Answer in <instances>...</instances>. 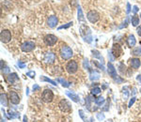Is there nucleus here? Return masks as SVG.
Masks as SVG:
<instances>
[{
    "mask_svg": "<svg viewBox=\"0 0 141 122\" xmlns=\"http://www.w3.org/2000/svg\"><path fill=\"white\" fill-rule=\"evenodd\" d=\"M59 54L63 60H69L72 57L73 55V51L68 45H62V47L59 50Z\"/></svg>",
    "mask_w": 141,
    "mask_h": 122,
    "instance_id": "f257e3e1",
    "label": "nucleus"
},
{
    "mask_svg": "<svg viewBox=\"0 0 141 122\" xmlns=\"http://www.w3.org/2000/svg\"><path fill=\"white\" fill-rule=\"evenodd\" d=\"M65 69L69 74H74L78 71V64L75 60H70L66 64Z\"/></svg>",
    "mask_w": 141,
    "mask_h": 122,
    "instance_id": "f03ea898",
    "label": "nucleus"
},
{
    "mask_svg": "<svg viewBox=\"0 0 141 122\" xmlns=\"http://www.w3.org/2000/svg\"><path fill=\"white\" fill-rule=\"evenodd\" d=\"M58 108L60 109V111L63 113H70L71 112V105L70 104V102L65 99H62L59 103H58Z\"/></svg>",
    "mask_w": 141,
    "mask_h": 122,
    "instance_id": "7ed1b4c3",
    "label": "nucleus"
},
{
    "mask_svg": "<svg viewBox=\"0 0 141 122\" xmlns=\"http://www.w3.org/2000/svg\"><path fill=\"white\" fill-rule=\"evenodd\" d=\"M35 43L33 41H25L21 44V50L24 53H29L35 49Z\"/></svg>",
    "mask_w": 141,
    "mask_h": 122,
    "instance_id": "20e7f679",
    "label": "nucleus"
},
{
    "mask_svg": "<svg viewBox=\"0 0 141 122\" xmlns=\"http://www.w3.org/2000/svg\"><path fill=\"white\" fill-rule=\"evenodd\" d=\"M0 40L3 43H9L11 41V33L8 29H3L0 33Z\"/></svg>",
    "mask_w": 141,
    "mask_h": 122,
    "instance_id": "39448f33",
    "label": "nucleus"
},
{
    "mask_svg": "<svg viewBox=\"0 0 141 122\" xmlns=\"http://www.w3.org/2000/svg\"><path fill=\"white\" fill-rule=\"evenodd\" d=\"M43 41L47 46L52 47V46H54L57 42V36H55L53 34H48V35H46V36L44 37Z\"/></svg>",
    "mask_w": 141,
    "mask_h": 122,
    "instance_id": "423d86ee",
    "label": "nucleus"
},
{
    "mask_svg": "<svg viewBox=\"0 0 141 122\" xmlns=\"http://www.w3.org/2000/svg\"><path fill=\"white\" fill-rule=\"evenodd\" d=\"M41 99L44 102H51L53 101L54 99V93L51 89H45L42 92V95H41Z\"/></svg>",
    "mask_w": 141,
    "mask_h": 122,
    "instance_id": "0eeeda50",
    "label": "nucleus"
},
{
    "mask_svg": "<svg viewBox=\"0 0 141 122\" xmlns=\"http://www.w3.org/2000/svg\"><path fill=\"white\" fill-rule=\"evenodd\" d=\"M111 53L113 54L115 58H119V56L122 54V48L121 46L119 45V43H114L112 46V49H111Z\"/></svg>",
    "mask_w": 141,
    "mask_h": 122,
    "instance_id": "6e6552de",
    "label": "nucleus"
},
{
    "mask_svg": "<svg viewBox=\"0 0 141 122\" xmlns=\"http://www.w3.org/2000/svg\"><path fill=\"white\" fill-rule=\"evenodd\" d=\"M87 17H88V21L91 24L97 23L98 21H99V19H100L99 14H98L95 10H90V11H88V14H87Z\"/></svg>",
    "mask_w": 141,
    "mask_h": 122,
    "instance_id": "1a4fd4ad",
    "label": "nucleus"
},
{
    "mask_svg": "<svg viewBox=\"0 0 141 122\" xmlns=\"http://www.w3.org/2000/svg\"><path fill=\"white\" fill-rule=\"evenodd\" d=\"M56 54L53 52H47L46 54H44V62L47 64H53L56 61Z\"/></svg>",
    "mask_w": 141,
    "mask_h": 122,
    "instance_id": "9d476101",
    "label": "nucleus"
},
{
    "mask_svg": "<svg viewBox=\"0 0 141 122\" xmlns=\"http://www.w3.org/2000/svg\"><path fill=\"white\" fill-rule=\"evenodd\" d=\"M9 101L14 105H18L21 101V99L15 91H9Z\"/></svg>",
    "mask_w": 141,
    "mask_h": 122,
    "instance_id": "9b49d317",
    "label": "nucleus"
},
{
    "mask_svg": "<svg viewBox=\"0 0 141 122\" xmlns=\"http://www.w3.org/2000/svg\"><path fill=\"white\" fill-rule=\"evenodd\" d=\"M107 68H108L107 71H108L109 75H110V76L115 80L117 77L119 76V75L117 74V71H116V69H115V66L110 62V63H108V65H107Z\"/></svg>",
    "mask_w": 141,
    "mask_h": 122,
    "instance_id": "f8f14e48",
    "label": "nucleus"
},
{
    "mask_svg": "<svg viewBox=\"0 0 141 122\" xmlns=\"http://www.w3.org/2000/svg\"><path fill=\"white\" fill-rule=\"evenodd\" d=\"M65 94L69 97V99H70L72 101H73V102H75V103L80 102L79 96L77 95L76 93H74V92H71V91H66V92H65Z\"/></svg>",
    "mask_w": 141,
    "mask_h": 122,
    "instance_id": "ddd939ff",
    "label": "nucleus"
},
{
    "mask_svg": "<svg viewBox=\"0 0 141 122\" xmlns=\"http://www.w3.org/2000/svg\"><path fill=\"white\" fill-rule=\"evenodd\" d=\"M57 23H58V19H57V16H55V15H52V16H50L47 20V24H48L49 27H51V28H54V27L57 26Z\"/></svg>",
    "mask_w": 141,
    "mask_h": 122,
    "instance_id": "4468645a",
    "label": "nucleus"
},
{
    "mask_svg": "<svg viewBox=\"0 0 141 122\" xmlns=\"http://www.w3.org/2000/svg\"><path fill=\"white\" fill-rule=\"evenodd\" d=\"M95 96H93L92 94H90V95H88L86 97V99H85V101H86V107L88 109V111H91V104H92L93 101H95V98H94Z\"/></svg>",
    "mask_w": 141,
    "mask_h": 122,
    "instance_id": "2eb2a0df",
    "label": "nucleus"
},
{
    "mask_svg": "<svg viewBox=\"0 0 141 122\" xmlns=\"http://www.w3.org/2000/svg\"><path fill=\"white\" fill-rule=\"evenodd\" d=\"M7 81L9 84L10 85H13L15 82L19 81V76L17 75V73H9V75L7 76Z\"/></svg>",
    "mask_w": 141,
    "mask_h": 122,
    "instance_id": "dca6fc26",
    "label": "nucleus"
},
{
    "mask_svg": "<svg viewBox=\"0 0 141 122\" xmlns=\"http://www.w3.org/2000/svg\"><path fill=\"white\" fill-rule=\"evenodd\" d=\"M100 76H101V74L96 70H90L89 71V79L92 82L98 81L100 79Z\"/></svg>",
    "mask_w": 141,
    "mask_h": 122,
    "instance_id": "f3484780",
    "label": "nucleus"
},
{
    "mask_svg": "<svg viewBox=\"0 0 141 122\" xmlns=\"http://www.w3.org/2000/svg\"><path fill=\"white\" fill-rule=\"evenodd\" d=\"M130 65H131V67L133 69H135V70H137V69H139L141 65V61L139 60V58H137V57H134V58H131L130 60Z\"/></svg>",
    "mask_w": 141,
    "mask_h": 122,
    "instance_id": "a211bd4d",
    "label": "nucleus"
},
{
    "mask_svg": "<svg viewBox=\"0 0 141 122\" xmlns=\"http://www.w3.org/2000/svg\"><path fill=\"white\" fill-rule=\"evenodd\" d=\"M126 42H127V45L129 47H131V48H134L136 44H137V40H136V37L134 36V35H129L127 38V40H126Z\"/></svg>",
    "mask_w": 141,
    "mask_h": 122,
    "instance_id": "6ab92c4d",
    "label": "nucleus"
},
{
    "mask_svg": "<svg viewBox=\"0 0 141 122\" xmlns=\"http://www.w3.org/2000/svg\"><path fill=\"white\" fill-rule=\"evenodd\" d=\"M0 102H1V105L4 106V107L9 106V99H8V95L7 94L1 93V95H0Z\"/></svg>",
    "mask_w": 141,
    "mask_h": 122,
    "instance_id": "aec40b11",
    "label": "nucleus"
},
{
    "mask_svg": "<svg viewBox=\"0 0 141 122\" xmlns=\"http://www.w3.org/2000/svg\"><path fill=\"white\" fill-rule=\"evenodd\" d=\"M132 55H134L135 57L137 56H141V47L140 46H137V47H134V49L131 52Z\"/></svg>",
    "mask_w": 141,
    "mask_h": 122,
    "instance_id": "412c9836",
    "label": "nucleus"
},
{
    "mask_svg": "<svg viewBox=\"0 0 141 122\" xmlns=\"http://www.w3.org/2000/svg\"><path fill=\"white\" fill-rule=\"evenodd\" d=\"M119 73H120L121 75H124V74H126V72H127V68H126L125 64L122 63V62H120V63L119 64Z\"/></svg>",
    "mask_w": 141,
    "mask_h": 122,
    "instance_id": "4be33fe9",
    "label": "nucleus"
},
{
    "mask_svg": "<svg viewBox=\"0 0 141 122\" xmlns=\"http://www.w3.org/2000/svg\"><path fill=\"white\" fill-rule=\"evenodd\" d=\"M92 55H93V57H94V58L100 59L102 63H104V61H105V60H104V57L101 55V54H100V52H99V51H97V50H92Z\"/></svg>",
    "mask_w": 141,
    "mask_h": 122,
    "instance_id": "5701e85b",
    "label": "nucleus"
},
{
    "mask_svg": "<svg viewBox=\"0 0 141 122\" xmlns=\"http://www.w3.org/2000/svg\"><path fill=\"white\" fill-rule=\"evenodd\" d=\"M95 104L97 105L98 107H101L102 105H104L105 102H106V99L104 98V97H99L97 99H95Z\"/></svg>",
    "mask_w": 141,
    "mask_h": 122,
    "instance_id": "b1692460",
    "label": "nucleus"
},
{
    "mask_svg": "<svg viewBox=\"0 0 141 122\" xmlns=\"http://www.w3.org/2000/svg\"><path fill=\"white\" fill-rule=\"evenodd\" d=\"M40 80L43 82H48L50 84H52L53 86H57V82H55L54 80H52V79H50V78H48V77H46V76H40Z\"/></svg>",
    "mask_w": 141,
    "mask_h": 122,
    "instance_id": "393cba45",
    "label": "nucleus"
},
{
    "mask_svg": "<svg viewBox=\"0 0 141 122\" xmlns=\"http://www.w3.org/2000/svg\"><path fill=\"white\" fill-rule=\"evenodd\" d=\"M57 82H58V83H60V84H61V86H63V87H69V86H70V82H68L67 80L63 79V78H58V79H57Z\"/></svg>",
    "mask_w": 141,
    "mask_h": 122,
    "instance_id": "a878e982",
    "label": "nucleus"
},
{
    "mask_svg": "<svg viewBox=\"0 0 141 122\" xmlns=\"http://www.w3.org/2000/svg\"><path fill=\"white\" fill-rule=\"evenodd\" d=\"M102 92V89L100 87H98V86H95V87H93L91 91H90V94H92L93 96H97V95H100Z\"/></svg>",
    "mask_w": 141,
    "mask_h": 122,
    "instance_id": "bb28decb",
    "label": "nucleus"
},
{
    "mask_svg": "<svg viewBox=\"0 0 141 122\" xmlns=\"http://www.w3.org/2000/svg\"><path fill=\"white\" fill-rule=\"evenodd\" d=\"M139 23H140V20H139V17H137L136 15H134L132 17V24L133 26H138L139 25Z\"/></svg>",
    "mask_w": 141,
    "mask_h": 122,
    "instance_id": "cd10ccee",
    "label": "nucleus"
},
{
    "mask_svg": "<svg viewBox=\"0 0 141 122\" xmlns=\"http://www.w3.org/2000/svg\"><path fill=\"white\" fill-rule=\"evenodd\" d=\"M8 115H9V118H20V114L17 112H13L11 110H9Z\"/></svg>",
    "mask_w": 141,
    "mask_h": 122,
    "instance_id": "c85d7f7f",
    "label": "nucleus"
},
{
    "mask_svg": "<svg viewBox=\"0 0 141 122\" xmlns=\"http://www.w3.org/2000/svg\"><path fill=\"white\" fill-rule=\"evenodd\" d=\"M77 13H78V21L81 22V21H85V17L84 14H83V11H82V9L78 7V9H77Z\"/></svg>",
    "mask_w": 141,
    "mask_h": 122,
    "instance_id": "c756f323",
    "label": "nucleus"
},
{
    "mask_svg": "<svg viewBox=\"0 0 141 122\" xmlns=\"http://www.w3.org/2000/svg\"><path fill=\"white\" fill-rule=\"evenodd\" d=\"M122 95H123V99L126 100L128 99V97H129V91H128L127 86H125V87L122 88Z\"/></svg>",
    "mask_w": 141,
    "mask_h": 122,
    "instance_id": "7c9ffc66",
    "label": "nucleus"
},
{
    "mask_svg": "<svg viewBox=\"0 0 141 122\" xmlns=\"http://www.w3.org/2000/svg\"><path fill=\"white\" fill-rule=\"evenodd\" d=\"M96 118H97L99 121H104L106 119V115L104 113H97L96 114Z\"/></svg>",
    "mask_w": 141,
    "mask_h": 122,
    "instance_id": "2f4dec72",
    "label": "nucleus"
},
{
    "mask_svg": "<svg viewBox=\"0 0 141 122\" xmlns=\"http://www.w3.org/2000/svg\"><path fill=\"white\" fill-rule=\"evenodd\" d=\"M83 67H84V69H86V70L90 71V65H89V62H88V59L87 58L84 59V61H83Z\"/></svg>",
    "mask_w": 141,
    "mask_h": 122,
    "instance_id": "473e14b6",
    "label": "nucleus"
},
{
    "mask_svg": "<svg viewBox=\"0 0 141 122\" xmlns=\"http://www.w3.org/2000/svg\"><path fill=\"white\" fill-rule=\"evenodd\" d=\"M72 25V22H70V23H68V24H62V25H60V26L58 27L57 29L58 30H60V29H66V28H69L70 26H71Z\"/></svg>",
    "mask_w": 141,
    "mask_h": 122,
    "instance_id": "72a5a7b5",
    "label": "nucleus"
},
{
    "mask_svg": "<svg viewBox=\"0 0 141 122\" xmlns=\"http://www.w3.org/2000/svg\"><path fill=\"white\" fill-rule=\"evenodd\" d=\"M93 63L95 64V65H96L100 70H102L103 72H105V71H106V69H105V67H104V65H102V63H99V62H97V61H93Z\"/></svg>",
    "mask_w": 141,
    "mask_h": 122,
    "instance_id": "f704fd0d",
    "label": "nucleus"
},
{
    "mask_svg": "<svg viewBox=\"0 0 141 122\" xmlns=\"http://www.w3.org/2000/svg\"><path fill=\"white\" fill-rule=\"evenodd\" d=\"M35 75H36V73L34 71H29V72H27V76H28L29 78H35Z\"/></svg>",
    "mask_w": 141,
    "mask_h": 122,
    "instance_id": "c9c22d12",
    "label": "nucleus"
},
{
    "mask_svg": "<svg viewBox=\"0 0 141 122\" xmlns=\"http://www.w3.org/2000/svg\"><path fill=\"white\" fill-rule=\"evenodd\" d=\"M136 100H137V98L136 97H133L132 99H130V101H129V104H128V107H132V105L135 102H136Z\"/></svg>",
    "mask_w": 141,
    "mask_h": 122,
    "instance_id": "e433bc0d",
    "label": "nucleus"
},
{
    "mask_svg": "<svg viewBox=\"0 0 141 122\" xmlns=\"http://www.w3.org/2000/svg\"><path fill=\"white\" fill-rule=\"evenodd\" d=\"M78 114H79L80 118H82L83 120L86 119V116H85V113H84V111H83V110H79V111H78Z\"/></svg>",
    "mask_w": 141,
    "mask_h": 122,
    "instance_id": "4c0bfd02",
    "label": "nucleus"
},
{
    "mask_svg": "<svg viewBox=\"0 0 141 122\" xmlns=\"http://www.w3.org/2000/svg\"><path fill=\"white\" fill-rule=\"evenodd\" d=\"M115 82H116L117 84H121V83H123L124 82V80L120 76H118L116 79H115Z\"/></svg>",
    "mask_w": 141,
    "mask_h": 122,
    "instance_id": "58836bf2",
    "label": "nucleus"
},
{
    "mask_svg": "<svg viewBox=\"0 0 141 122\" xmlns=\"http://www.w3.org/2000/svg\"><path fill=\"white\" fill-rule=\"evenodd\" d=\"M32 88H33V91H40V89H41V88H40V86H39V85H37V84H34V86H33V87H32Z\"/></svg>",
    "mask_w": 141,
    "mask_h": 122,
    "instance_id": "ea45409f",
    "label": "nucleus"
},
{
    "mask_svg": "<svg viewBox=\"0 0 141 122\" xmlns=\"http://www.w3.org/2000/svg\"><path fill=\"white\" fill-rule=\"evenodd\" d=\"M128 23H129V18H126V19H125V21H124L123 24H121V25L119 26V28H123V27H126L128 25Z\"/></svg>",
    "mask_w": 141,
    "mask_h": 122,
    "instance_id": "a19ab883",
    "label": "nucleus"
},
{
    "mask_svg": "<svg viewBox=\"0 0 141 122\" xmlns=\"http://www.w3.org/2000/svg\"><path fill=\"white\" fill-rule=\"evenodd\" d=\"M17 65L19 66V68H20V69H25V68H26V64L23 63L22 61H18Z\"/></svg>",
    "mask_w": 141,
    "mask_h": 122,
    "instance_id": "79ce46f5",
    "label": "nucleus"
},
{
    "mask_svg": "<svg viewBox=\"0 0 141 122\" xmlns=\"http://www.w3.org/2000/svg\"><path fill=\"white\" fill-rule=\"evenodd\" d=\"M2 73H4V74H7V73H9V67H5V68H3L2 70Z\"/></svg>",
    "mask_w": 141,
    "mask_h": 122,
    "instance_id": "37998d69",
    "label": "nucleus"
},
{
    "mask_svg": "<svg viewBox=\"0 0 141 122\" xmlns=\"http://www.w3.org/2000/svg\"><path fill=\"white\" fill-rule=\"evenodd\" d=\"M84 122H94V118H93V117H89L88 118H86Z\"/></svg>",
    "mask_w": 141,
    "mask_h": 122,
    "instance_id": "c03bdc74",
    "label": "nucleus"
},
{
    "mask_svg": "<svg viewBox=\"0 0 141 122\" xmlns=\"http://www.w3.org/2000/svg\"><path fill=\"white\" fill-rule=\"evenodd\" d=\"M108 57H109V59H110L111 62H113V61H114L115 57L113 56V54H112V53H111V52H109V53H108Z\"/></svg>",
    "mask_w": 141,
    "mask_h": 122,
    "instance_id": "a18cd8bd",
    "label": "nucleus"
},
{
    "mask_svg": "<svg viewBox=\"0 0 141 122\" xmlns=\"http://www.w3.org/2000/svg\"><path fill=\"white\" fill-rule=\"evenodd\" d=\"M130 11H131V5H130V3H127V9H126V12H127V13H130Z\"/></svg>",
    "mask_w": 141,
    "mask_h": 122,
    "instance_id": "49530a36",
    "label": "nucleus"
},
{
    "mask_svg": "<svg viewBox=\"0 0 141 122\" xmlns=\"http://www.w3.org/2000/svg\"><path fill=\"white\" fill-rule=\"evenodd\" d=\"M137 11H138V8H137V6H134V8H133V13H137Z\"/></svg>",
    "mask_w": 141,
    "mask_h": 122,
    "instance_id": "de8ad7c7",
    "label": "nucleus"
},
{
    "mask_svg": "<svg viewBox=\"0 0 141 122\" xmlns=\"http://www.w3.org/2000/svg\"><path fill=\"white\" fill-rule=\"evenodd\" d=\"M137 34H138V36L141 37V25H139V26L137 27Z\"/></svg>",
    "mask_w": 141,
    "mask_h": 122,
    "instance_id": "09e8293b",
    "label": "nucleus"
},
{
    "mask_svg": "<svg viewBox=\"0 0 141 122\" xmlns=\"http://www.w3.org/2000/svg\"><path fill=\"white\" fill-rule=\"evenodd\" d=\"M137 80L141 84V74H138V75H137Z\"/></svg>",
    "mask_w": 141,
    "mask_h": 122,
    "instance_id": "8fccbe9b",
    "label": "nucleus"
},
{
    "mask_svg": "<svg viewBox=\"0 0 141 122\" xmlns=\"http://www.w3.org/2000/svg\"><path fill=\"white\" fill-rule=\"evenodd\" d=\"M136 94H137V88H136V87H134V88H133L132 95H136Z\"/></svg>",
    "mask_w": 141,
    "mask_h": 122,
    "instance_id": "3c124183",
    "label": "nucleus"
},
{
    "mask_svg": "<svg viewBox=\"0 0 141 122\" xmlns=\"http://www.w3.org/2000/svg\"><path fill=\"white\" fill-rule=\"evenodd\" d=\"M23 121H24V122H27V116H24V119H23Z\"/></svg>",
    "mask_w": 141,
    "mask_h": 122,
    "instance_id": "603ef678",
    "label": "nucleus"
},
{
    "mask_svg": "<svg viewBox=\"0 0 141 122\" xmlns=\"http://www.w3.org/2000/svg\"><path fill=\"white\" fill-rule=\"evenodd\" d=\"M104 122H113V119L109 118V119H107V120H106V121H104Z\"/></svg>",
    "mask_w": 141,
    "mask_h": 122,
    "instance_id": "864d4df0",
    "label": "nucleus"
},
{
    "mask_svg": "<svg viewBox=\"0 0 141 122\" xmlns=\"http://www.w3.org/2000/svg\"><path fill=\"white\" fill-rule=\"evenodd\" d=\"M28 91H29V89L28 88H27V95L28 96Z\"/></svg>",
    "mask_w": 141,
    "mask_h": 122,
    "instance_id": "5fc2aeb1",
    "label": "nucleus"
},
{
    "mask_svg": "<svg viewBox=\"0 0 141 122\" xmlns=\"http://www.w3.org/2000/svg\"><path fill=\"white\" fill-rule=\"evenodd\" d=\"M1 122H5V120H4V119H3L2 118H1Z\"/></svg>",
    "mask_w": 141,
    "mask_h": 122,
    "instance_id": "6e6d98bb",
    "label": "nucleus"
},
{
    "mask_svg": "<svg viewBox=\"0 0 141 122\" xmlns=\"http://www.w3.org/2000/svg\"><path fill=\"white\" fill-rule=\"evenodd\" d=\"M140 17H141V15H140Z\"/></svg>",
    "mask_w": 141,
    "mask_h": 122,
    "instance_id": "4d7b16f0",
    "label": "nucleus"
}]
</instances>
